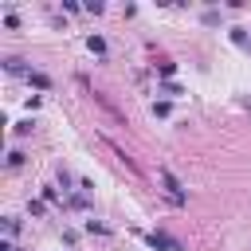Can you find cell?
Here are the masks:
<instances>
[{
    "instance_id": "8fae6325",
    "label": "cell",
    "mask_w": 251,
    "mask_h": 251,
    "mask_svg": "<svg viewBox=\"0 0 251 251\" xmlns=\"http://www.w3.org/2000/svg\"><path fill=\"white\" fill-rule=\"evenodd\" d=\"M31 126H35L31 118H27V122H20V126H16V137H24V133H31Z\"/></svg>"
},
{
    "instance_id": "ba28073f",
    "label": "cell",
    "mask_w": 251,
    "mask_h": 251,
    "mask_svg": "<svg viewBox=\"0 0 251 251\" xmlns=\"http://www.w3.org/2000/svg\"><path fill=\"white\" fill-rule=\"evenodd\" d=\"M20 165H24V153L12 149V153H8V169H20Z\"/></svg>"
},
{
    "instance_id": "6da1fadb",
    "label": "cell",
    "mask_w": 251,
    "mask_h": 251,
    "mask_svg": "<svg viewBox=\"0 0 251 251\" xmlns=\"http://www.w3.org/2000/svg\"><path fill=\"white\" fill-rule=\"evenodd\" d=\"M161 184H165V196H169V204L184 208V188H180V180H176L169 169H161Z\"/></svg>"
},
{
    "instance_id": "277c9868",
    "label": "cell",
    "mask_w": 251,
    "mask_h": 251,
    "mask_svg": "<svg viewBox=\"0 0 251 251\" xmlns=\"http://www.w3.org/2000/svg\"><path fill=\"white\" fill-rule=\"evenodd\" d=\"M157 75H161L165 82H173V75H176V63H169V59H165V63H157Z\"/></svg>"
},
{
    "instance_id": "8992f818",
    "label": "cell",
    "mask_w": 251,
    "mask_h": 251,
    "mask_svg": "<svg viewBox=\"0 0 251 251\" xmlns=\"http://www.w3.org/2000/svg\"><path fill=\"white\" fill-rule=\"evenodd\" d=\"M27 82H31V86H39V90H47V86H51V78H47V75H39V71H31V75H27Z\"/></svg>"
},
{
    "instance_id": "30bf717a",
    "label": "cell",
    "mask_w": 251,
    "mask_h": 251,
    "mask_svg": "<svg viewBox=\"0 0 251 251\" xmlns=\"http://www.w3.org/2000/svg\"><path fill=\"white\" fill-rule=\"evenodd\" d=\"M27 212H31V216H43L47 208H43V200H27Z\"/></svg>"
},
{
    "instance_id": "9c48e42d",
    "label": "cell",
    "mask_w": 251,
    "mask_h": 251,
    "mask_svg": "<svg viewBox=\"0 0 251 251\" xmlns=\"http://www.w3.org/2000/svg\"><path fill=\"white\" fill-rule=\"evenodd\" d=\"M4 27H8V31H16V27H20V16H16V12H8V16H4Z\"/></svg>"
},
{
    "instance_id": "7a4b0ae2",
    "label": "cell",
    "mask_w": 251,
    "mask_h": 251,
    "mask_svg": "<svg viewBox=\"0 0 251 251\" xmlns=\"http://www.w3.org/2000/svg\"><path fill=\"white\" fill-rule=\"evenodd\" d=\"M145 243H149V247H157V251H180V243H176L173 235H165V231H149V235H145Z\"/></svg>"
},
{
    "instance_id": "7c38bea8",
    "label": "cell",
    "mask_w": 251,
    "mask_h": 251,
    "mask_svg": "<svg viewBox=\"0 0 251 251\" xmlns=\"http://www.w3.org/2000/svg\"><path fill=\"white\" fill-rule=\"evenodd\" d=\"M4 231H8V239H12V235L20 231V220H4Z\"/></svg>"
},
{
    "instance_id": "5b68a950",
    "label": "cell",
    "mask_w": 251,
    "mask_h": 251,
    "mask_svg": "<svg viewBox=\"0 0 251 251\" xmlns=\"http://www.w3.org/2000/svg\"><path fill=\"white\" fill-rule=\"evenodd\" d=\"M86 47H90L94 55H106V39H102V35H90V39H86Z\"/></svg>"
},
{
    "instance_id": "4fadbf2b",
    "label": "cell",
    "mask_w": 251,
    "mask_h": 251,
    "mask_svg": "<svg viewBox=\"0 0 251 251\" xmlns=\"http://www.w3.org/2000/svg\"><path fill=\"white\" fill-rule=\"evenodd\" d=\"M86 231H98V235H106V224H98V220H86Z\"/></svg>"
},
{
    "instance_id": "3957f363",
    "label": "cell",
    "mask_w": 251,
    "mask_h": 251,
    "mask_svg": "<svg viewBox=\"0 0 251 251\" xmlns=\"http://www.w3.org/2000/svg\"><path fill=\"white\" fill-rule=\"evenodd\" d=\"M4 71H8V75H31V71L24 67V59H16V55H12V59H4Z\"/></svg>"
},
{
    "instance_id": "52a82bcc",
    "label": "cell",
    "mask_w": 251,
    "mask_h": 251,
    "mask_svg": "<svg viewBox=\"0 0 251 251\" xmlns=\"http://www.w3.org/2000/svg\"><path fill=\"white\" fill-rule=\"evenodd\" d=\"M161 94H169V98H176V94H184L176 82H161Z\"/></svg>"
}]
</instances>
